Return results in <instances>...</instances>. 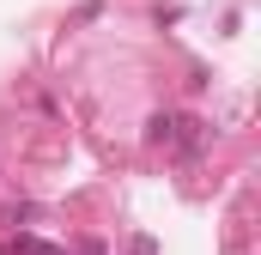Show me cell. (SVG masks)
Masks as SVG:
<instances>
[{"instance_id": "obj_1", "label": "cell", "mask_w": 261, "mask_h": 255, "mask_svg": "<svg viewBox=\"0 0 261 255\" xmlns=\"http://www.w3.org/2000/svg\"><path fill=\"white\" fill-rule=\"evenodd\" d=\"M152 146H182V152H195L200 134L189 116H152Z\"/></svg>"}, {"instance_id": "obj_2", "label": "cell", "mask_w": 261, "mask_h": 255, "mask_svg": "<svg viewBox=\"0 0 261 255\" xmlns=\"http://www.w3.org/2000/svg\"><path fill=\"white\" fill-rule=\"evenodd\" d=\"M18 255H61V249H49V243H31V237H18Z\"/></svg>"}]
</instances>
